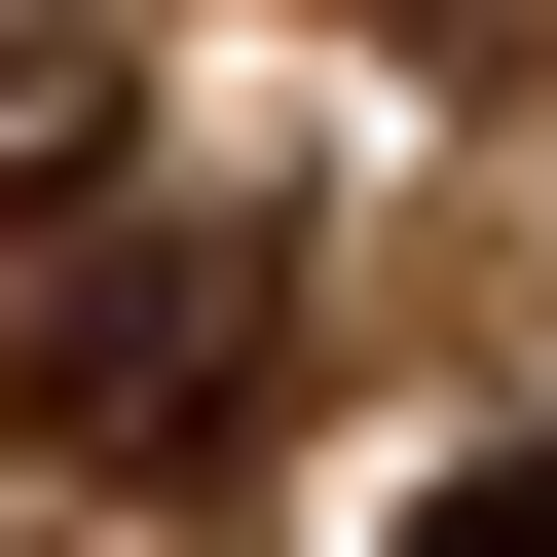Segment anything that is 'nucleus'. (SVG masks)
I'll return each mask as SVG.
<instances>
[{
  "label": "nucleus",
  "instance_id": "1",
  "mask_svg": "<svg viewBox=\"0 0 557 557\" xmlns=\"http://www.w3.org/2000/svg\"><path fill=\"white\" fill-rule=\"evenodd\" d=\"M298 186H112L75 260H38V335H0V446L38 483H112V520H223L260 446H298Z\"/></svg>",
  "mask_w": 557,
  "mask_h": 557
},
{
  "label": "nucleus",
  "instance_id": "2",
  "mask_svg": "<svg viewBox=\"0 0 557 557\" xmlns=\"http://www.w3.org/2000/svg\"><path fill=\"white\" fill-rule=\"evenodd\" d=\"M112 149H149V112H112V38H0V223H38V260L112 223Z\"/></svg>",
  "mask_w": 557,
  "mask_h": 557
},
{
  "label": "nucleus",
  "instance_id": "3",
  "mask_svg": "<svg viewBox=\"0 0 557 557\" xmlns=\"http://www.w3.org/2000/svg\"><path fill=\"white\" fill-rule=\"evenodd\" d=\"M409 557H557V446H483V483H409Z\"/></svg>",
  "mask_w": 557,
  "mask_h": 557
}]
</instances>
